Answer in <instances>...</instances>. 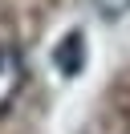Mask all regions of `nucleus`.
Returning <instances> with one entry per match:
<instances>
[{
    "label": "nucleus",
    "instance_id": "obj_1",
    "mask_svg": "<svg viewBox=\"0 0 130 134\" xmlns=\"http://www.w3.org/2000/svg\"><path fill=\"white\" fill-rule=\"evenodd\" d=\"M24 77H29V69H24L20 49H12V45H0V114H8V110H12V102L20 98Z\"/></svg>",
    "mask_w": 130,
    "mask_h": 134
},
{
    "label": "nucleus",
    "instance_id": "obj_2",
    "mask_svg": "<svg viewBox=\"0 0 130 134\" xmlns=\"http://www.w3.org/2000/svg\"><path fill=\"white\" fill-rule=\"evenodd\" d=\"M53 61H57V69H61L65 77H77L81 65H85V37H81L77 29L65 33L61 41H57V49H53Z\"/></svg>",
    "mask_w": 130,
    "mask_h": 134
},
{
    "label": "nucleus",
    "instance_id": "obj_3",
    "mask_svg": "<svg viewBox=\"0 0 130 134\" xmlns=\"http://www.w3.org/2000/svg\"><path fill=\"white\" fill-rule=\"evenodd\" d=\"M102 16H126L130 12V0H94Z\"/></svg>",
    "mask_w": 130,
    "mask_h": 134
}]
</instances>
